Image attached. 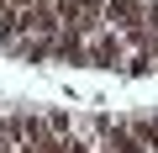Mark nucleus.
Instances as JSON below:
<instances>
[{
	"label": "nucleus",
	"instance_id": "0eeeda50",
	"mask_svg": "<svg viewBox=\"0 0 158 153\" xmlns=\"http://www.w3.org/2000/svg\"><path fill=\"white\" fill-rule=\"evenodd\" d=\"M6 6H11V11H21V6H42V0H6Z\"/></svg>",
	"mask_w": 158,
	"mask_h": 153
},
{
	"label": "nucleus",
	"instance_id": "423d86ee",
	"mask_svg": "<svg viewBox=\"0 0 158 153\" xmlns=\"http://www.w3.org/2000/svg\"><path fill=\"white\" fill-rule=\"evenodd\" d=\"M42 121L53 137H74V111H42Z\"/></svg>",
	"mask_w": 158,
	"mask_h": 153
},
{
	"label": "nucleus",
	"instance_id": "7ed1b4c3",
	"mask_svg": "<svg viewBox=\"0 0 158 153\" xmlns=\"http://www.w3.org/2000/svg\"><path fill=\"white\" fill-rule=\"evenodd\" d=\"M53 63H74V69H85V32H79L74 21H63L53 32Z\"/></svg>",
	"mask_w": 158,
	"mask_h": 153
},
{
	"label": "nucleus",
	"instance_id": "39448f33",
	"mask_svg": "<svg viewBox=\"0 0 158 153\" xmlns=\"http://www.w3.org/2000/svg\"><path fill=\"white\" fill-rule=\"evenodd\" d=\"M121 132H127L142 153H153V111H132V116H121Z\"/></svg>",
	"mask_w": 158,
	"mask_h": 153
},
{
	"label": "nucleus",
	"instance_id": "f03ea898",
	"mask_svg": "<svg viewBox=\"0 0 158 153\" xmlns=\"http://www.w3.org/2000/svg\"><path fill=\"white\" fill-rule=\"evenodd\" d=\"M142 16H153V0H106V6H100V21H106L111 32L142 21Z\"/></svg>",
	"mask_w": 158,
	"mask_h": 153
},
{
	"label": "nucleus",
	"instance_id": "f257e3e1",
	"mask_svg": "<svg viewBox=\"0 0 158 153\" xmlns=\"http://www.w3.org/2000/svg\"><path fill=\"white\" fill-rule=\"evenodd\" d=\"M121 58H127V48H121V37L111 27H100V32L85 37V69H116L121 74Z\"/></svg>",
	"mask_w": 158,
	"mask_h": 153
},
{
	"label": "nucleus",
	"instance_id": "20e7f679",
	"mask_svg": "<svg viewBox=\"0 0 158 153\" xmlns=\"http://www.w3.org/2000/svg\"><path fill=\"white\" fill-rule=\"evenodd\" d=\"M6 58H16V63H53V37H16Z\"/></svg>",
	"mask_w": 158,
	"mask_h": 153
}]
</instances>
